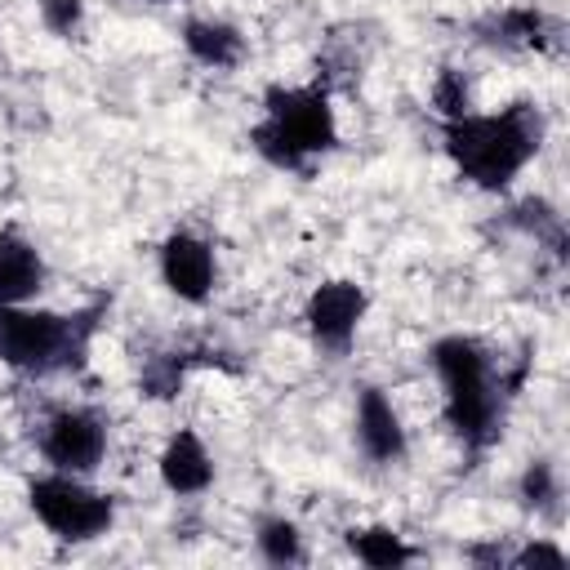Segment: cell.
<instances>
[{
  "label": "cell",
  "mask_w": 570,
  "mask_h": 570,
  "mask_svg": "<svg viewBox=\"0 0 570 570\" xmlns=\"http://www.w3.org/2000/svg\"><path fill=\"white\" fill-rule=\"evenodd\" d=\"M543 147V120L530 102H517L499 116H459L445 120V151L463 178L476 187H508Z\"/></svg>",
  "instance_id": "1"
},
{
  "label": "cell",
  "mask_w": 570,
  "mask_h": 570,
  "mask_svg": "<svg viewBox=\"0 0 570 570\" xmlns=\"http://www.w3.org/2000/svg\"><path fill=\"white\" fill-rule=\"evenodd\" d=\"M160 481L174 494H200L214 481V459L196 432H178L160 454Z\"/></svg>",
  "instance_id": "11"
},
{
  "label": "cell",
  "mask_w": 570,
  "mask_h": 570,
  "mask_svg": "<svg viewBox=\"0 0 570 570\" xmlns=\"http://www.w3.org/2000/svg\"><path fill=\"white\" fill-rule=\"evenodd\" d=\"M85 338H89L85 316L31 312L22 303L0 307V361L22 374H58L80 365Z\"/></svg>",
  "instance_id": "4"
},
{
  "label": "cell",
  "mask_w": 570,
  "mask_h": 570,
  "mask_svg": "<svg viewBox=\"0 0 570 570\" xmlns=\"http://www.w3.org/2000/svg\"><path fill=\"white\" fill-rule=\"evenodd\" d=\"M512 566H566V552H561L557 543L534 539V543H525V548L512 557Z\"/></svg>",
  "instance_id": "19"
},
{
  "label": "cell",
  "mask_w": 570,
  "mask_h": 570,
  "mask_svg": "<svg viewBox=\"0 0 570 570\" xmlns=\"http://www.w3.org/2000/svg\"><path fill=\"white\" fill-rule=\"evenodd\" d=\"M258 548H263V557L267 561H276V566H294V561H303V534L289 525V521H263V530H258Z\"/></svg>",
  "instance_id": "15"
},
{
  "label": "cell",
  "mask_w": 570,
  "mask_h": 570,
  "mask_svg": "<svg viewBox=\"0 0 570 570\" xmlns=\"http://www.w3.org/2000/svg\"><path fill=\"white\" fill-rule=\"evenodd\" d=\"M361 316H365V289L352 285V281H325L307 298V330L321 347L343 352L352 343Z\"/></svg>",
  "instance_id": "7"
},
{
  "label": "cell",
  "mask_w": 570,
  "mask_h": 570,
  "mask_svg": "<svg viewBox=\"0 0 570 570\" xmlns=\"http://www.w3.org/2000/svg\"><path fill=\"white\" fill-rule=\"evenodd\" d=\"M40 450L53 463V472H89L98 468L102 450H107V423L89 410H62L45 423L40 432Z\"/></svg>",
  "instance_id": "6"
},
{
  "label": "cell",
  "mask_w": 570,
  "mask_h": 570,
  "mask_svg": "<svg viewBox=\"0 0 570 570\" xmlns=\"http://www.w3.org/2000/svg\"><path fill=\"white\" fill-rule=\"evenodd\" d=\"M436 379L445 387V419L463 445H490L503 419V383L476 338L450 334L432 347Z\"/></svg>",
  "instance_id": "2"
},
{
  "label": "cell",
  "mask_w": 570,
  "mask_h": 570,
  "mask_svg": "<svg viewBox=\"0 0 570 570\" xmlns=\"http://www.w3.org/2000/svg\"><path fill=\"white\" fill-rule=\"evenodd\" d=\"M160 276L165 285L187 298V303H200L209 289H214V249L187 232L169 236L165 249H160Z\"/></svg>",
  "instance_id": "8"
},
{
  "label": "cell",
  "mask_w": 570,
  "mask_h": 570,
  "mask_svg": "<svg viewBox=\"0 0 570 570\" xmlns=\"http://www.w3.org/2000/svg\"><path fill=\"white\" fill-rule=\"evenodd\" d=\"M254 147L281 165L303 169L307 156H321L334 147V111L321 89H272L267 116L254 129Z\"/></svg>",
  "instance_id": "3"
},
{
  "label": "cell",
  "mask_w": 570,
  "mask_h": 570,
  "mask_svg": "<svg viewBox=\"0 0 570 570\" xmlns=\"http://www.w3.org/2000/svg\"><path fill=\"white\" fill-rule=\"evenodd\" d=\"M356 441L374 463H396L405 454V428L379 387H365L356 401Z\"/></svg>",
  "instance_id": "9"
},
{
  "label": "cell",
  "mask_w": 570,
  "mask_h": 570,
  "mask_svg": "<svg viewBox=\"0 0 570 570\" xmlns=\"http://www.w3.org/2000/svg\"><path fill=\"white\" fill-rule=\"evenodd\" d=\"M352 552L374 566V570H392V566H405L414 552L405 548V539L396 530H383V525H370V530H352Z\"/></svg>",
  "instance_id": "14"
},
{
  "label": "cell",
  "mask_w": 570,
  "mask_h": 570,
  "mask_svg": "<svg viewBox=\"0 0 570 570\" xmlns=\"http://www.w3.org/2000/svg\"><path fill=\"white\" fill-rule=\"evenodd\" d=\"M521 494H525V503H534V508L557 503V499H561L557 472H552L548 463H530V468H525V476H521Z\"/></svg>",
  "instance_id": "17"
},
{
  "label": "cell",
  "mask_w": 570,
  "mask_h": 570,
  "mask_svg": "<svg viewBox=\"0 0 570 570\" xmlns=\"http://www.w3.org/2000/svg\"><path fill=\"white\" fill-rule=\"evenodd\" d=\"M481 31L499 49H539L543 45V31H548V18L539 9H503Z\"/></svg>",
  "instance_id": "13"
},
{
  "label": "cell",
  "mask_w": 570,
  "mask_h": 570,
  "mask_svg": "<svg viewBox=\"0 0 570 570\" xmlns=\"http://www.w3.org/2000/svg\"><path fill=\"white\" fill-rule=\"evenodd\" d=\"M40 18H45V27H49V31L71 36V31L80 27L85 9H80V0H40Z\"/></svg>",
  "instance_id": "18"
},
{
  "label": "cell",
  "mask_w": 570,
  "mask_h": 570,
  "mask_svg": "<svg viewBox=\"0 0 570 570\" xmlns=\"http://www.w3.org/2000/svg\"><path fill=\"white\" fill-rule=\"evenodd\" d=\"M183 45H187V53L196 62L218 67V71L223 67H236L245 58V36L236 27H227V22H218V18H191L183 27Z\"/></svg>",
  "instance_id": "12"
},
{
  "label": "cell",
  "mask_w": 570,
  "mask_h": 570,
  "mask_svg": "<svg viewBox=\"0 0 570 570\" xmlns=\"http://www.w3.org/2000/svg\"><path fill=\"white\" fill-rule=\"evenodd\" d=\"M31 512L58 534V539H98L111 525V499L89 490L76 472H53L31 481Z\"/></svg>",
  "instance_id": "5"
},
{
  "label": "cell",
  "mask_w": 570,
  "mask_h": 570,
  "mask_svg": "<svg viewBox=\"0 0 570 570\" xmlns=\"http://www.w3.org/2000/svg\"><path fill=\"white\" fill-rule=\"evenodd\" d=\"M45 281V263L31 240L18 232H0V307L27 303Z\"/></svg>",
  "instance_id": "10"
},
{
  "label": "cell",
  "mask_w": 570,
  "mask_h": 570,
  "mask_svg": "<svg viewBox=\"0 0 570 570\" xmlns=\"http://www.w3.org/2000/svg\"><path fill=\"white\" fill-rule=\"evenodd\" d=\"M432 107H436L445 120H459V116H468V111H472V98H468V80H463V71L445 67V71L436 76V85H432Z\"/></svg>",
  "instance_id": "16"
}]
</instances>
